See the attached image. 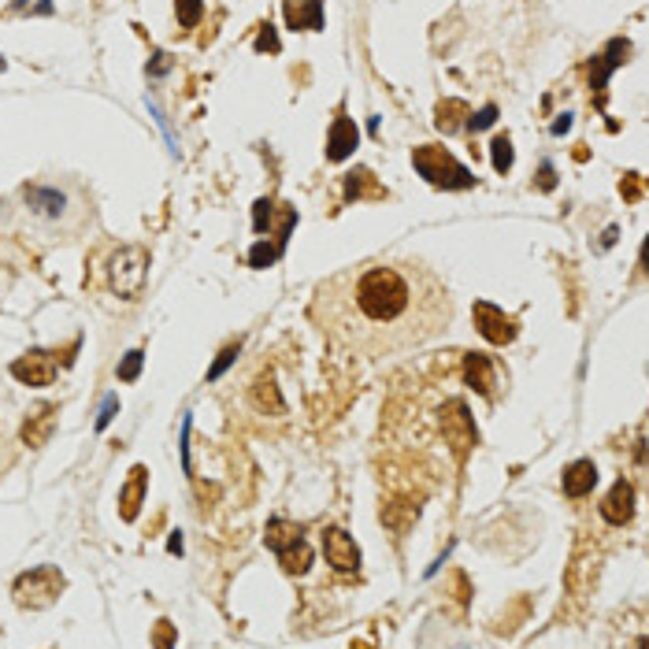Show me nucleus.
Instances as JSON below:
<instances>
[{
  "mask_svg": "<svg viewBox=\"0 0 649 649\" xmlns=\"http://www.w3.org/2000/svg\"><path fill=\"white\" fill-rule=\"evenodd\" d=\"M312 319L342 353L383 360L412 353L449 331V286L420 260H364L315 286Z\"/></svg>",
  "mask_w": 649,
  "mask_h": 649,
  "instance_id": "nucleus-1",
  "label": "nucleus"
},
{
  "mask_svg": "<svg viewBox=\"0 0 649 649\" xmlns=\"http://www.w3.org/2000/svg\"><path fill=\"white\" fill-rule=\"evenodd\" d=\"M412 164L434 185V190H472L475 185V175L464 167L456 156H449L442 145H420L412 153Z\"/></svg>",
  "mask_w": 649,
  "mask_h": 649,
  "instance_id": "nucleus-2",
  "label": "nucleus"
},
{
  "mask_svg": "<svg viewBox=\"0 0 649 649\" xmlns=\"http://www.w3.org/2000/svg\"><path fill=\"white\" fill-rule=\"evenodd\" d=\"M264 542L267 549L278 556V564H283L290 575H305L308 564H312V549L305 542V531L290 520H271L267 531H264Z\"/></svg>",
  "mask_w": 649,
  "mask_h": 649,
  "instance_id": "nucleus-3",
  "label": "nucleus"
},
{
  "mask_svg": "<svg viewBox=\"0 0 649 649\" xmlns=\"http://www.w3.org/2000/svg\"><path fill=\"white\" fill-rule=\"evenodd\" d=\"M64 575H60V568H53V564H41V568H34V572H23L19 579H15V586H12V594H15V601L23 609H49L53 601L64 594Z\"/></svg>",
  "mask_w": 649,
  "mask_h": 649,
  "instance_id": "nucleus-4",
  "label": "nucleus"
},
{
  "mask_svg": "<svg viewBox=\"0 0 649 649\" xmlns=\"http://www.w3.org/2000/svg\"><path fill=\"white\" fill-rule=\"evenodd\" d=\"M108 275H112V290H115L119 297L134 301L137 294H142V286H145V275H149V253H145L142 245H126V249H119V253L112 256Z\"/></svg>",
  "mask_w": 649,
  "mask_h": 649,
  "instance_id": "nucleus-5",
  "label": "nucleus"
},
{
  "mask_svg": "<svg viewBox=\"0 0 649 649\" xmlns=\"http://www.w3.org/2000/svg\"><path fill=\"white\" fill-rule=\"evenodd\" d=\"M475 327L490 345H513L520 334V323L490 301H475Z\"/></svg>",
  "mask_w": 649,
  "mask_h": 649,
  "instance_id": "nucleus-6",
  "label": "nucleus"
},
{
  "mask_svg": "<svg viewBox=\"0 0 649 649\" xmlns=\"http://www.w3.org/2000/svg\"><path fill=\"white\" fill-rule=\"evenodd\" d=\"M464 383H468L475 394H483L486 401H501V375H497L494 356H486V353L464 356Z\"/></svg>",
  "mask_w": 649,
  "mask_h": 649,
  "instance_id": "nucleus-7",
  "label": "nucleus"
},
{
  "mask_svg": "<svg viewBox=\"0 0 649 649\" xmlns=\"http://www.w3.org/2000/svg\"><path fill=\"white\" fill-rule=\"evenodd\" d=\"M323 553H327V564L334 572H342V575H349V572L360 568V549H356V542L342 527H327V531H323Z\"/></svg>",
  "mask_w": 649,
  "mask_h": 649,
  "instance_id": "nucleus-8",
  "label": "nucleus"
},
{
  "mask_svg": "<svg viewBox=\"0 0 649 649\" xmlns=\"http://www.w3.org/2000/svg\"><path fill=\"white\" fill-rule=\"evenodd\" d=\"M12 375L26 386H49L56 379V356L45 353V349H30L26 356H19L12 364Z\"/></svg>",
  "mask_w": 649,
  "mask_h": 649,
  "instance_id": "nucleus-9",
  "label": "nucleus"
},
{
  "mask_svg": "<svg viewBox=\"0 0 649 649\" xmlns=\"http://www.w3.org/2000/svg\"><path fill=\"white\" fill-rule=\"evenodd\" d=\"M145 494H149V468L145 464H134L123 490H119V516L126 524L137 520V513H142V504H145Z\"/></svg>",
  "mask_w": 649,
  "mask_h": 649,
  "instance_id": "nucleus-10",
  "label": "nucleus"
},
{
  "mask_svg": "<svg viewBox=\"0 0 649 649\" xmlns=\"http://www.w3.org/2000/svg\"><path fill=\"white\" fill-rule=\"evenodd\" d=\"M601 516H605V524H613V527L631 524V516H634V486L627 479H620L605 494V501H601Z\"/></svg>",
  "mask_w": 649,
  "mask_h": 649,
  "instance_id": "nucleus-11",
  "label": "nucleus"
},
{
  "mask_svg": "<svg viewBox=\"0 0 649 649\" xmlns=\"http://www.w3.org/2000/svg\"><path fill=\"white\" fill-rule=\"evenodd\" d=\"M356 142H360L356 123L345 119V115H338L334 126H331V137H327V160H331V164H342V160L356 149Z\"/></svg>",
  "mask_w": 649,
  "mask_h": 649,
  "instance_id": "nucleus-12",
  "label": "nucleus"
},
{
  "mask_svg": "<svg viewBox=\"0 0 649 649\" xmlns=\"http://www.w3.org/2000/svg\"><path fill=\"white\" fill-rule=\"evenodd\" d=\"M290 30H319L323 26V0H286L283 5Z\"/></svg>",
  "mask_w": 649,
  "mask_h": 649,
  "instance_id": "nucleus-13",
  "label": "nucleus"
},
{
  "mask_svg": "<svg viewBox=\"0 0 649 649\" xmlns=\"http://www.w3.org/2000/svg\"><path fill=\"white\" fill-rule=\"evenodd\" d=\"M449 412H453V415H445V431H449L456 453L472 449V445H475V427H472V420H468V408H464V401H453Z\"/></svg>",
  "mask_w": 649,
  "mask_h": 649,
  "instance_id": "nucleus-14",
  "label": "nucleus"
},
{
  "mask_svg": "<svg viewBox=\"0 0 649 649\" xmlns=\"http://www.w3.org/2000/svg\"><path fill=\"white\" fill-rule=\"evenodd\" d=\"M597 483V468H594V460H575L564 468V494L568 497H586Z\"/></svg>",
  "mask_w": 649,
  "mask_h": 649,
  "instance_id": "nucleus-15",
  "label": "nucleus"
},
{
  "mask_svg": "<svg viewBox=\"0 0 649 649\" xmlns=\"http://www.w3.org/2000/svg\"><path fill=\"white\" fill-rule=\"evenodd\" d=\"M627 53H631V45H627V41H613V45H609V53L594 60V67H590V85L597 89V97H601V89H605L609 71H613V67H620V64H624L620 56H627Z\"/></svg>",
  "mask_w": 649,
  "mask_h": 649,
  "instance_id": "nucleus-16",
  "label": "nucleus"
},
{
  "mask_svg": "<svg viewBox=\"0 0 649 649\" xmlns=\"http://www.w3.org/2000/svg\"><path fill=\"white\" fill-rule=\"evenodd\" d=\"M53 424H56V404H41L37 415H30L26 427H23V442L26 445H45L53 434Z\"/></svg>",
  "mask_w": 649,
  "mask_h": 649,
  "instance_id": "nucleus-17",
  "label": "nucleus"
},
{
  "mask_svg": "<svg viewBox=\"0 0 649 649\" xmlns=\"http://www.w3.org/2000/svg\"><path fill=\"white\" fill-rule=\"evenodd\" d=\"M23 197H26V205H30L37 215H49V219L64 215V205H67L64 194H56V190H41V185H26Z\"/></svg>",
  "mask_w": 649,
  "mask_h": 649,
  "instance_id": "nucleus-18",
  "label": "nucleus"
},
{
  "mask_svg": "<svg viewBox=\"0 0 649 649\" xmlns=\"http://www.w3.org/2000/svg\"><path fill=\"white\" fill-rule=\"evenodd\" d=\"M360 197H386L383 185H375V178H371V171L356 167L345 175V201H360Z\"/></svg>",
  "mask_w": 649,
  "mask_h": 649,
  "instance_id": "nucleus-19",
  "label": "nucleus"
},
{
  "mask_svg": "<svg viewBox=\"0 0 649 649\" xmlns=\"http://www.w3.org/2000/svg\"><path fill=\"white\" fill-rule=\"evenodd\" d=\"M253 401H256V408L260 412H286V401L278 397V386H275V379L271 375H260L256 379V386H253Z\"/></svg>",
  "mask_w": 649,
  "mask_h": 649,
  "instance_id": "nucleus-20",
  "label": "nucleus"
},
{
  "mask_svg": "<svg viewBox=\"0 0 649 649\" xmlns=\"http://www.w3.org/2000/svg\"><path fill=\"white\" fill-rule=\"evenodd\" d=\"M464 115H472L464 101H442V105H438V126H442L445 134L460 130V119H464Z\"/></svg>",
  "mask_w": 649,
  "mask_h": 649,
  "instance_id": "nucleus-21",
  "label": "nucleus"
},
{
  "mask_svg": "<svg viewBox=\"0 0 649 649\" xmlns=\"http://www.w3.org/2000/svg\"><path fill=\"white\" fill-rule=\"evenodd\" d=\"M490 153H494V171H497V175H508V171H513V137H508V134H497V137H494V145H490Z\"/></svg>",
  "mask_w": 649,
  "mask_h": 649,
  "instance_id": "nucleus-22",
  "label": "nucleus"
},
{
  "mask_svg": "<svg viewBox=\"0 0 649 649\" xmlns=\"http://www.w3.org/2000/svg\"><path fill=\"white\" fill-rule=\"evenodd\" d=\"M175 12H178V23L185 30H194L201 23V15H205V5L201 0H175Z\"/></svg>",
  "mask_w": 649,
  "mask_h": 649,
  "instance_id": "nucleus-23",
  "label": "nucleus"
},
{
  "mask_svg": "<svg viewBox=\"0 0 649 649\" xmlns=\"http://www.w3.org/2000/svg\"><path fill=\"white\" fill-rule=\"evenodd\" d=\"M142 364H145V353H142V349H130V353L123 356V364H119V379H123V383H134L137 375H142Z\"/></svg>",
  "mask_w": 649,
  "mask_h": 649,
  "instance_id": "nucleus-24",
  "label": "nucleus"
},
{
  "mask_svg": "<svg viewBox=\"0 0 649 649\" xmlns=\"http://www.w3.org/2000/svg\"><path fill=\"white\" fill-rule=\"evenodd\" d=\"M235 356H238V345H226V349L219 353V360H215V364L208 367V379H219V375H223V371H226L230 364H235Z\"/></svg>",
  "mask_w": 649,
  "mask_h": 649,
  "instance_id": "nucleus-25",
  "label": "nucleus"
},
{
  "mask_svg": "<svg viewBox=\"0 0 649 649\" xmlns=\"http://www.w3.org/2000/svg\"><path fill=\"white\" fill-rule=\"evenodd\" d=\"M278 253H283V249H271V245H264V242H260V245L249 253V264H253V267H267V264H271Z\"/></svg>",
  "mask_w": 649,
  "mask_h": 649,
  "instance_id": "nucleus-26",
  "label": "nucleus"
},
{
  "mask_svg": "<svg viewBox=\"0 0 649 649\" xmlns=\"http://www.w3.org/2000/svg\"><path fill=\"white\" fill-rule=\"evenodd\" d=\"M620 194H624L627 201H638V197H642V175H624Z\"/></svg>",
  "mask_w": 649,
  "mask_h": 649,
  "instance_id": "nucleus-27",
  "label": "nucleus"
},
{
  "mask_svg": "<svg viewBox=\"0 0 649 649\" xmlns=\"http://www.w3.org/2000/svg\"><path fill=\"white\" fill-rule=\"evenodd\" d=\"M494 119H497V108H494V105H486L483 112H475V115H468V126H472V130H486V126H490Z\"/></svg>",
  "mask_w": 649,
  "mask_h": 649,
  "instance_id": "nucleus-28",
  "label": "nucleus"
},
{
  "mask_svg": "<svg viewBox=\"0 0 649 649\" xmlns=\"http://www.w3.org/2000/svg\"><path fill=\"white\" fill-rule=\"evenodd\" d=\"M256 53H278V37H275L271 26L260 30V37H256Z\"/></svg>",
  "mask_w": 649,
  "mask_h": 649,
  "instance_id": "nucleus-29",
  "label": "nucleus"
},
{
  "mask_svg": "<svg viewBox=\"0 0 649 649\" xmlns=\"http://www.w3.org/2000/svg\"><path fill=\"white\" fill-rule=\"evenodd\" d=\"M115 408H119V397H108V401H105V408H101V415H97V431H105V427L112 424Z\"/></svg>",
  "mask_w": 649,
  "mask_h": 649,
  "instance_id": "nucleus-30",
  "label": "nucleus"
},
{
  "mask_svg": "<svg viewBox=\"0 0 649 649\" xmlns=\"http://www.w3.org/2000/svg\"><path fill=\"white\" fill-rule=\"evenodd\" d=\"M156 642H160V645H171V627H167V620H160V631H156Z\"/></svg>",
  "mask_w": 649,
  "mask_h": 649,
  "instance_id": "nucleus-31",
  "label": "nucleus"
},
{
  "mask_svg": "<svg viewBox=\"0 0 649 649\" xmlns=\"http://www.w3.org/2000/svg\"><path fill=\"white\" fill-rule=\"evenodd\" d=\"M0 71H5V60H0Z\"/></svg>",
  "mask_w": 649,
  "mask_h": 649,
  "instance_id": "nucleus-32",
  "label": "nucleus"
}]
</instances>
